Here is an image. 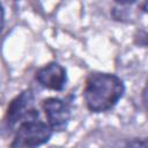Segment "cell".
Wrapping results in <instances>:
<instances>
[{
    "label": "cell",
    "mask_w": 148,
    "mask_h": 148,
    "mask_svg": "<svg viewBox=\"0 0 148 148\" xmlns=\"http://www.w3.org/2000/svg\"><path fill=\"white\" fill-rule=\"evenodd\" d=\"M125 92L124 81L112 73L91 72L83 87L86 108L92 113L106 112L114 108Z\"/></svg>",
    "instance_id": "1"
},
{
    "label": "cell",
    "mask_w": 148,
    "mask_h": 148,
    "mask_svg": "<svg viewBox=\"0 0 148 148\" xmlns=\"http://www.w3.org/2000/svg\"><path fill=\"white\" fill-rule=\"evenodd\" d=\"M53 130L39 117V111L22 120L14 130L10 147H37L50 141Z\"/></svg>",
    "instance_id": "2"
},
{
    "label": "cell",
    "mask_w": 148,
    "mask_h": 148,
    "mask_svg": "<svg viewBox=\"0 0 148 148\" xmlns=\"http://www.w3.org/2000/svg\"><path fill=\"white\" fill-rule=\"evenodd\" d=\"M38 110L35 108V95L31 89H25L16 95L7 105L2 126L9 132H14L15 127L25 118L34 114Z\"/></svg>",
    "instance_id": "3"
},
{
    "label": "cell",
    "mask_w": 148,
    "mask_h": 148,
    "mask_svg": "<svg viewBox=\"0 0 148 148\" xmlns=\"http://www.w3.org/2000/svg\"><path fill=\"white\" fill-rule=\"evenodd\" d=\"M42 109L45 113L47 124L53 132H62L67 128L71 120V105L66 99L59 97H47L42 101Z\"/></svg>",
    "instance_id": "4"
},
{
    "label": "cell",
    "mask_w": 148,
    "mask_h": 148,
    "mask_svg": "<svg viewBox=\"0 0 148 148\" xmlns=\"http://www.w3.org/2000/svg\"><path fill=\"white\" fill-rule=\"evenodd\" d=\"M35 80L45 89L62 91L67 82V71L59 62L51 61L36 71Z\"/></svg>",
    "instance_id": "5"
},
{
    "label": "cell",
    "mask_w": 148,
    "mask_h": 148,
    "mask_svg": "<svg viewBox=\"0 0 148 148\" xmlns=\"http://www.w3.org/2000/svg\"><path fill=\"white\" fill-rule=\"evenodd\" d=\"M118 6H131L139 1V8L146 13L147 12V0H113Z\"/></svg>",
    "instance_id": "6"
},
{
    "label": "cell",
    "mask_w": 148,
    "mask_h": 148,
    "mask_svg": "<svg viewBox=\"0 0 148 148\" xmlns=\"http://www.w3.org/2000/svg\"><path fill=\"white\" fill-rule=\"evenodd\" d=\"M3 25H5V9L2 3L0 2V34L3 29Z\"/></svg>",
    "instance_id": "7"
},
{
    "label": "cell",
    "mask_w": 148,
    "mask_h": 148,
    "mask_svg": "<svg viewBox=\"0 0 148 148\" xmlns=\"http://www.w3.org/2000/svg\"><path fill=\"white\" fill-rule=\"evenodd\" d=\"M16 1H18V0H16Z\"/></svg>",
    "instance_id": "8"
}]
</instances>
